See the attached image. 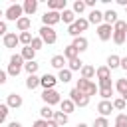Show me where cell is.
Wrapping results in <instances>:
<instances>
[{
	"instance_id": "cell-1",
	"label": "cell",
	"mask_w": 127,
	"mask_h": 127,
	"mask_svg": "<svg viewBox=\"0 0 127 127\" xmlns=\"http://www.w3.org/2000/svg\"><path fill=\"white\" fill-rule=\"evenodd\" d=\"M24 58L20 56V54H12L10 56V60H8V67H6V71H8V77H18L20 75V71L24 69Z\"/></svg>"
},
{
	"instance_id": "cell-2",
	"label": "cell",
	"mask_w": 127,
	"mask_h": 127,
	"mask_svg": "<svg viewBox=\"0 0 127 127\" xmlns=\"http://www.w3.org/2000/svg\"><path fill=\"white\" fill-rule=\"evenodd\" d=\"M75 89L81 91V93L87 95V97H91V95H95V93L99 91V87L95 85V81H91V79H83V77H79V79L75 81Z\"/></svg>"
},
{
	"instance_id": "cell-3",
	"label": "cell",
	"mask_w": 127,
	"mask_h": 127,
	"mask_svg": "<svg viewBox=\"0 0 127 127\" xmlns=\"http://www.w3.org/2000/svg\"><path fill=\"white\" fill-rule=\"evenodd\" d=\"M22 16H24V8H22V4H18V2H12V4L4 10L6 22H18Z\"/></svg>"
},
{
	"instance_id": "cell-4",
	"label": "cell",
	"mask_w": 127,
	"mask_h": 127,
	"mask_svg": "<svg viewBox=\"0 0 127 127\" xmlns=\"http://www.w3.org/2000/svg\"><path fill=\"white\" fill-rule=\"evenodd\" d=\"M40 97H42L44 105H50V107H52V105H60V103H62V99H64V97H62V93H60L58 89H44Z\"/></svg>"
},
{
	"instance_id": "cell-5",
	"label": "cell",
	"mask_w": 127,
	"mask_h": 127,
	"mask_svg": "<svg viewBox=\"0 0 127 127\" xmlns=\"http://www.w3.org/2000/svg\"><path fill=\"white\" fill-rule=\"evenodd\" d=\"M38 36L42 38V42L44 44H48V46H52V44H56L58 42V34H56V30L54 28H50V26H42L40 30H38Z\"/></svg>"
},
{
	"instance_id": "cell-6",
	"label": "cell",
	"mask_w": 127,
	"mask_h": 127,
	"mask_svg": "<svg viewBox=\"0 0 127 127\" xmlns=\"http://www.w3.org/2000/svg\"><path fill=\"white\" fill-rule=\"evenodd\" d=\"M67 95H69V99L73 101V105H75V107H87V105H89V99H91V97L83 95L81 91H77L75 87H73V89H71Z\"/></svg>"
},
{
	"instance_id": "cell-7",
	"label": "cell",
	"mask_w": 127,
	"mask_h": 127,
	"mask_svg": "<svg viewBox=\"0 0 127 127\" xmlns=\"http://www.w3.org/2000/svg\"><path fill=\"white\" fill-rule=\"evenodd\" d=\"M60 22H62L60 12L46 10V12H44V16H42V26H50V28H54V26H56V24H60Z\"/></svg>"
},
{
	"instance_id": "cell-8",
	"label": "cell",
	"mask_w": 127,
	"mask_h": 127,
	"mask_svg": "<svg viewBox=\"0 0 127 127\" xmlns=\"http://www.w3.org/2000/svg\"><path fill=\"white\" fill-rule=\"evenodd\" d=\"M56 85H58V75H54V73H44V75H40V87L42 89H56Z\"/></svg>"
},
{
	"instance_id": "cell-9",
	"label": "cell",
	"mask_w": 127,
	"mask_h": 127,
	"mask_svg": "<svg viewBox=\"0 0 127 127\" xmlns=\"http://www.w3.org/2000/svg\"><path fill=\"white\" fill-rule=\"evenodd\" d=\"M95 32H97V38L101 42H109L113 38V26H109V24H99Z\"/></svg>"
},
{
	"instance_id": "cell-10",
	"label": "cell",
	"mask_w": 127,
	"mask_h": 127,
	"mask_svg": "<svg viewBox=\"0 0 127 127\" xmlns=\"http://www.w3.org/2000/svg\"><path fill=\"white\" fill-rule=\"evenodd\" d=\"M113 111H115V109H113V103H111V101L101 99V101L97 103V113H99V117H107V119H109V115H111Z\"/></svg>"
},
{
	"instance_id": "cell-11",
	"label": "cell",
	"mask_w": 127,
	"mask_h": 127,
	"mask_svg": "<svg viewBox=\"0 0 127 127\" xmlns=\"http://www.w3.org/2000/svg\"><path fill=\"white\" fill-rule=\"evenodd\" d=\"M50 65L54 67V69H65L67 67V60L64 58V54H56V56H52V60H50Z\"/></svg>"
},
{
	"instance_id": "cell-12",
	"label": "cell",
	"mask_w": 127,
	"mask_h": 127,
	"mask_svg": "<svg viewBox=\"0 0 127 127\" xmlns=\"http://www.w3.org/2000/svg\"><path fill=\"white\" fill-rule=\"evenodd\" d=\"M22 103H24V99H22V95L20 93H8V97H6V105L10 107V109H18V107H22Z\"/></svg>"
},
{
	"instance_id": "cell-13",
	"label": "cell",
	"mask_w": 127,
	"mask_h": 127,
	"mask_svg": "<svg viewBox=\"0 0 127 127\" xmlns=\"http://www.w3.org/2000/svg\"><path fill=\"white\" fill-rule=\"evenodd\" d=\"M87 22L89 24H95V28L99 26V24H103V12L101 10H89V14H87Z\"/></svg>"
},
{
	"instance_id": "cell-14",
	"label": "cell",
	"mask_w": 127,
	"mask_h": 127,
	"mask_svg": "<svg viewBox=\"0 0 127 127\" xmlns=\"http://www.w3.org/2000/svg\"><path fill=\"white\" fill-rule=\"evenodd\" d=\"M2 42H4V48H16L18 44H20V40H18V34L16 32H8L4 38H2Z\"/></svg>"
},
{
	"instance_id": "cell-15",
	"label": "cell",
	"mask_w": 127,
	"mask_h": 127,
	"mask_svg": "<svg viewBox=\"0 0 127 127\" xmlns=\"http://www.w3.org/2000/svg\"><path fill=\"white\" fill-rule=\"evenodd\" d=\"M71 46H73V48L81 54V52H85V50L89 48V42H87V38H85V36H77V38H73Z\"/></svg>"
},
{
	"instance_id": "cell-16",
	"label": "cell",
	"mask_w": 127,
	"mask_h": 127,
	"mask_svg": "<svg viewBox=\"0 0 127 127\" xmlns=\"http://www.w3.org/2000/svg\"><path fill=\"white\" fill-rule=\"evenodd\" d=\"M38 0H26L24 4H22V8H24V16H32V14H36V10H38Z\"/></svg>"
},
{
	"instance_id": "cell-17",
	"label": "cell",
	"mask_w": 127,
	"mask_h": 127,
	"mask_svg": "<svg viewBox=\"0 0 127 127\" xmlns=\"http://www.w3.org/2000/svg\"><path fill=\"white\" fill-rule=\"evenodd\" d=\"M65 8H67V2H65V0H48V10L64 12Z\"/></svg>"
},
{
	"instance_id": "cell-18",
	"label": "cell",
	"mask_w": 127,
	"mask_h": 127,
	"mask_svg": "<svg viewBox=\"0 0 127 127\" xmlns=\"http://www.w3.org/2000/svg\"><path fill=\"white\" fill-rule=\"evenodd\" d=\"M60 16H62V22H64V24H67V26H71V24L77 20V16L73 14V10H71V8H65L64 12H60Z\"/></svg>"
},
{
	"instance_id": "cell-19",
	"label": "cell",
	"mask_w": 127,
	"mask_h": 127,
	"mask_svg": "<svg viewBox=\"0 0 127 127\" xmlns=\"http://www.w3.org/2000/svg\"><path fill=\"white\" fill-rule=\"evenodd\" d=\"M119 18H117V12L113 10V8H109V10H105L103 12V24H109V26H115V22H117Z\"/></svg>"
},
{
	"instance_id": "cell-20",
	"label": "cell",
	"mask_w": 127,
	"mask_h": 127,
	"mask_svg": "<svg viewBox=\"0 0 127 127\" xmlns=\"http://www.w3.org/2000/svg\"><path fill=\"white\" fill-rule=\"evenodd\" d=\"M16 28H18V32H30V28H32V18L22 16V18L16 22Z\"/></svg>"
},
{
	"instance_id": "cell-21",
	"label": "cell",
	"mask_w": 127,
	"mask_h": 127,
	"mask_svg": "<svg viewBox=\"0 0 127 127\" xmlns=\"http://www.w3.org/2000/svg\"><path fill=\"white\" fill-rule=\"evenodd\" d=\"M60 111H64L65 115L73 113V111H75V105H73V101H71L69 97H64V99H62V103H60Z\"/></svg>"
},
{
	"instance_id": "cell-22",
	"label": "cell",
	"mask_w": 127,
	"mask_h": 127,
	"mask_svg": "<svg viewBox=\"0 0 127 127\" xmlns=\"http://www.w3.org/2000/svg\"><path fill=\"white\" fill-rule=\"evenodd\" d=\"M95 77H97V81L99 79H111V69L107 65H99V67H95Z\"/></svg>"
},
{
	"instance_id": "cell-23",
	"label": "cell",
	"mask_w": 127,
	"mask_h": 127,
	"mask_svg": "<svg viewBox=\"0 0 127 127\" xmlns=\"http://www.w3.org/2000/svg\"><path fill=\"white\" fill-rule=\"evenodd\" d=\"M79 73H81L83 79H91V81H93V77H95V67L89 65V64H83V67H81Z\"/></svg>"
},
{
	"instance_id": "cell-24",
	"label": "cell",
	"mask_w": 127,
	"mask_h": 127,
	"mask_svg": "<svg viewBox=\"0 0 127 127\" xmlns=\"http://www.w3.org/2000/svg\"><path fill=\"white\" fill-rule=\"evenodd\" d=\"M20 56L24 58V62H34V60H36V52H34L30 46H22V52H20Z\"/></svg>"
},
{
	"instance_id": "cell-25",
	"label": "cell",
	"mask_w": 127,
	"mask_h": 127,
	"mask_svg": "<svg viewBox=\"0 0 127 127\" xmlns=\"http://www.w3.org/2000/svg\"><path fill=\"white\" fill-rule=\"evenodd\" d=\"M105 65H107L109 69H117V67H121V58H119L117 54H111V56L107 58Z\"/></svg>"
},
{
	"instance_id": "cell-26",
	"label": "cell",
	"mask_w": 127,
	"mask_h": 127,
	"mask_svg": "<svg viewBox=\"0 0 127 127\" xmlns=\"http://www.w3.org/2000/svg\"><path fill=\"white\" fill-rule=\"evenodd\" d=\"M64 58H65L67 62H69V60H75V58H79V52L69 44V46H65V48H64Z\"/></svg>"
},
{
	"instance_id": "cell-27",
	"label": "cell",
	"mask_w": 127,
	"mask_h": 127,
	"mask_svg": "<svg viewBox=\"0 0 127 127\" xmlns=\"http://www.w3.org/2000/svg\"><path fill=\"white\" fill-rule=\"evenodd\" d=\"M38 69H40V64L34 60V62H26L24 64V71L28 73V75H36L38 73Z\"/></svg>"
},
{
	"instance_id": "cell-28",
	"label": "cell",
	"mask_w": 127,
	"mask_h": 127,
	"mask_svg": "<svg viewBox=\"0 0 127 127\" xmlns=\"http://www.w3.org/2000/svg\"><path fill=\"white\" fill-rule=\"evenodd\" d=\"M71 75H73V71H69L67 67H65V69H60V71H58V81L69 83V81H71Z\"/></svg>"
},
{
	"instance_id": "cell-29",
	"label": "cell",
	"mask_w": 127,
	"mask_h": 127,
	"mask_svg": "<svg viewBox=\"0 0 127 127\" xmlns=\"http://www.w3.org/2000/svg\"><path fill=\"white\" fill-rule=\"evenodd\" d=\"M54 109L50 107V105H44L42 109H40V119H44V121H50V119H54Z\"/></svg>"
},
{
	"instance_id": "cell-30",
	"label": "cell",
	"mask_w": 127,
	"mask_h": 127,
	"mask_svg": "<svg viewBox=\"0 0 127 127\" xmlns=\"http://www.w3.org/2000/svg\"><path fill=\"white\" fill-rule=\"evenodd\" d=\"M115 91L119 93V95H123V93H127V77H119L117 81H115Z\"/></svg>"
},
{
	"instance_id": "cell-31",
	"label": "cell",
	"mask_w": 127,
	"mask_h": 127,
	"mask_svg": "<svg viewBox=\"0 0 127 127\" xmlns=\"http://www.w3.org/2000/svg\"><path fill=\"white\" fill-rule=\"evenodd\" d=\"M26 87H28V89L40 87V75H38V73H36V75H28V77H26Z\"/></svg>"
},
{
	"instance_id": "cell-32",
	"label": "cell",
	"mask_w": 127,
	"mask_h": 127,
	"mask_svg": "<svg viewBox=\"0 0 127 127\" xmlns=\"http://www.w3.org/2000/svg\"><path fill=\"white\" fill-rule=\"evenodd\" d=\"M54 121H56L60 127H64V125L69 121V115H65L64 111H56V113H54Z\"/></svg>"
},
{
	"instance_id": "cell-33",
	"label": "cell",
	"mask_w": 127,
	"mask_h": 127,
	"mask_svg": "<svg viewBox=\"0 0 127 127\" xmlns=\"http://www.w3.org/2000/svg\"><path fill=\"white\" fill-rule=\"evenodd\" d=\"M73 24H75V28H77L79 32H85V30L89 28V22H87V18H85V16H77V20H75Z\"/></svg>"
},
{
	"instance_id": "cell-34",
	"label": "cell",
	"mask_w": 127,
	"mask_h": 127,
	"mask_svg": "<svg viewBox=\"0 0 127 127\" xmlns=\"http://www.w3.org/2000/svg\"><path fill=\"white\" fill-rule=\"evenodd\" d=\"M18 40H20L22 46H30L32 40H34V36H32V32H20L18 34Z\"/></svg>"
},
{
	"instance_id": "cell-35",
	"label": "cell",
	"mask_w": 127,
	"mask_h": 127,
	"mask_svg": "<svg viewBox=\"0 0 127 127\" xmlns=\"http://www.w3.org/2000/svg\"><path fill=\"white\" fill-rule=\"evenodd\" d=\"M81 67H83V62H81L79 58L67 62V69H69V71H81Z\"/></svg>"
},
{
	"instance_id": "cell-36",
	"label": "cell",
	"mask_w": 127,
	"mask_h": 127,
	"mask_svg": "<svg viewBox=\"0 0 127 127\" xmlns=\"http://www.w3.org/2000/svg\"><path fill=\"white\" fill-rule=\"evenodd\" d=\"M113 127H127V113H117L115 121H113Z\"/></svg>"
},
{
	"instance_id": "cell-37",
	"label": "cell",
	"mask_w": 127,
	"mask_h": 127,
	"mask_svg": "<svg viewBox=\"0 0 127 127\" xmlns=\"http://www.w3.org/2000/svg\"><path fill=\"white\" fill-rule=\"evenodd\" d=\"M111 103H113V109H115V111H123V109L127 107V101H125L123 97H115V99H111Z\"/></svg>"
},
{
	"instance_id": "cell-38",
	"label": "cell",
	"mask_w": 127,
	"mask_h": 127,
	"mask_svg": "<svg viewBox=\"0 0 127 127\" xmlns=\"http://www.w3.org/2000/svg\"><path fill=\"white\" fill-rule=\"evenodd\" d=\"M71 10H73V14H75V16H77V14L81 16V14H83V10H85V2H83V0H75V2H73V6H71Z\"/></svg>"
},
{
	"instance_id": "cell-39",
	"label": "cell",
	"mask_w": 127,
	"mask_h": 127,
	"mask_svg": "<svg viewBox=\"0 0 127 127\" xmlns=\"http://www.w3.org/2000/svg\"><path fill=\"white\" fill-rule=\"evenodd\" d=\"M117 46H123L125 42H127V34H123V32H113V38H111Z\"/></svg>"
},
{
	"instance_id": "cell-40",
	"label": "cell",
	"mask_w": 127,
	"mask_h": 127,
	"mask_svg": "<svg viewBox=\"0 0 127 127\" xmlns=\"http://www.w3.org/2000/svg\"><path fill=\"white\" fill-rule=\"evenodd\" d=\"M44 46H46V44L42 42V38H40V36H34V40H32V44H30V48H32L34 52H38V50H42Z\"/></svg>"
},
{
	"instance_id": "cell-41",
	"label": "cell",
	"mask_w": 127,
	"mask_h": 127,
	"mask_svg": "<svg viewBox=\"0 0 127 127\" xmlns=\"http://www.w3.org/2000/svg\"><path fill=\"white\" fill-rule=\"evenodd\" d=\"M113 32H123V34H127V22H125V20H117L115 26H113Z\"/></svg>"
},
{
	"instance_id": "cell-42",
	"label": "cell",
	"mask_w": 127,
	"mask_h": 127,
	"mask_svg": "<svg viewBox=\"0 0 127 127\" xmlns=\"http://www.w3.org/2000/svg\"><path fill=\"white\" fill-rule=\"evenodd\" d=\"M91 127H109V119L107 117H95Z\"/></svg>"
},
{
	"instance_id": "cell-43",
	"label": "cell",
	"mask_w": 127,
	"mask_h": 127,
	"mask_svg": "<svg viewBox=\"0 0 127 127\" xmlns=\"http://www.w3.org/2000/svg\"><path fill=\"white\" fill-rule=\"evenodd\" d=\"M8 113H10V107L6 103H0V123H4L8 119Z\"/></svg>"
},
{
	"instance_id": "cell-44",
	"label": "cell",
	"mask_w": 127,
	"mask_h": 127,
	"mask_svg": "<svg viewBox=\"0 0 127 127\" xmlns=\"http://www.w3.org/2000/svg\"><path fill=\"white\" fill-rule=\"evenodd\" d=\"M97 93L101 95V99H107V101H111V97H113V93H115V87H113V89H99Z\"/></svg>"
},
{
	"instance_id": "cell-45",
	"label": "cell",
	"mask_w": 127,
	"mask_h": 127,
	"mask_svg": "<svg viewBox=\"0 0 127 127\" xmlns=\"http://www.w3.org/2000/svg\"><path fill=\"white\" fill-rule=\"evenodd\" d=\"M97 87L99 89H113V81L111 79H99L97 81Z\"/></svg>"
},
{
	"instance_id": "cell-46",
	"label": "cell",
	"mask_w": 127,
	"mask_h": 127,
	"mask_svg": "<svg viewBox=\"0 0 127 127\" xmlns=\"http://www.w3.org/2000/svg\"><path fill=\"white\" fill-rule=\"evenodd\" d=\"M67 34L71 36V38H77V36H83L77 28H75V24H71V26H67Z\"/></svg>"
},
{
	"instance_id": "cell-47",
	"label": "cell",
	"mask_w": 127,
	"mask_h": 127,
	"mask_svg": "<svg viewBox=\"0 0 127 127\" xmlns=\"http://www.w3.org/2000/svg\"><path fill=\"white\" fill-rule=\"evenodd\" d=\"M8 34V24H6V20H0V36L4 38Z\"/></svg>"
},
{
	"instance_id": "cell-48",
	"label": "cell",
	"mask_w": 127,
	"mask_h": 127,
	"mask_svg": "<svg viewBox=\"0 0 127 127\" xmlns=\"http://www.w3.org/2000/svg\"><path fill=\"white\" fill-rule=\"evenodd\" d=\"M8 81V71L6 69H0V85H4Z\"/></svg>"
},
{
	"instance_id": "cell-49",
	"label": "cell",
	"mask_w": 127,
	"mask_h": 127,
	"mask_svg": "<svg viewBox=\"0 0 127 127\" xmlns=\"http://www.w3.org/2000/svg\"><path fill=\"white\" fill-rule=\"evenodd\" d=\"M32 127H46V121H44V119H36Z\"/></svg>"
},
{
	"instance_id": "cell-50",
	"label": "cell",
	"mask_w": 127,
	"mask_h": 127,
	"mask_svg": "<svg viewBox=\"0 0 127 127\" xmlns=\"http://www.w3.org/2000/svg\"><path fill=\"white\" fill-rule=\"evenodd\" d=\"M46 127H60V125H58L54 119H50V121H46Z\"/></svg>"
},
{
	"instance_id": "cell-51",
	"label": "cell",
	"mask_w": 127,
	"mask_h": 127,
	"mask_svg": "<svg viewBox=\"0 0 127 127\" xmlns=\"http://www.w3.org/2000/svg\"><path fill=\"white\" fill-rule=\"evenodd\" d=\"M121 69H125V71H127V56H125V58H121Z\"/></svg>"
},
{
	"instance_id": "cell-52",
	"label": "cell",
	"mask_w": 127,
	"mask_h": 127,
	"mask_svg": "<svg viewBox=\"0 0 127 127\" xmlns=\"http://www.w3.org/2000/svg\"><path fill=\"white\" fill-rule=\"evenodd\" d=\"M8 127H22V123H20V121H10Z\"/></svg>"
},
{
	"instance_id": "cell-53",
	"label": "cell",
	"mask_w": 127,
	"mask_h": 127,
	"mask_svg": "<svg viewBox=\"0 0 127 127\" xmlns=\"http://www.w3.org/2000/svg\"><path fill=\"white\" fill-rule=\"evenodd\" d=\"M115 2H117V4H119V6H123V8H125V6H127V0H115Z\"/></svg>"
},
{
	"instance_id": "cell-54",
	"label": "cell",
	"mask_w": 127,
	"mask_h": 127,
	"mask_svg": "<svg viewBox=\"0 0 127 127\" xmlns=\"http://www.w3.org/2000/svg\"><path fill=\"white\" fill-rule=\"evenodd\" d=\"M75 127H89V125H87V123H77Z\"/></svg>"
},
{
	"instance_id": "cell-55",
	"label": "cell",
	"mask_w": 127,
	"mask_h": 127,
	"mask_svg": "<svg viewBox=\"0 0 127 127\" xmlns=\"http://www.w3.org/2000/svg\"><path fill=\"white\" fill-rule=\"evenodd\" d=\"M119 97H123V99H125V101H127V93H123V95H119Z\"/></svg>"
},
{
	"instance_id": "cell-56",
	"label": "cell",
	"mask_w": 127,
	"mask_h": 127,
	"mask_svg": "<svg viewBox=\"0 0 127 127\" xmlns=\"http://www.w3.org/2000/svg\"><path fill=\"white\" fill-rule=\"evenodd\" d=\"M2 16H4V10H2V8H0V20H2Z\"/></svg>"
},
{
	"instance_id": "cell-57",
	"label": "cell",
	"mask_w": 127,
	"mask_h": 127,
	"mask_svg": "<svg viewBox=\"0 0 127 127\" xmlns=\"http://www.w3.org/2000/svg\"><path fill=\"white\" fill-rule=\"evenodd\" d=\"M125 14H127V6H125Z\"/></svg>"
}]
</instances>
